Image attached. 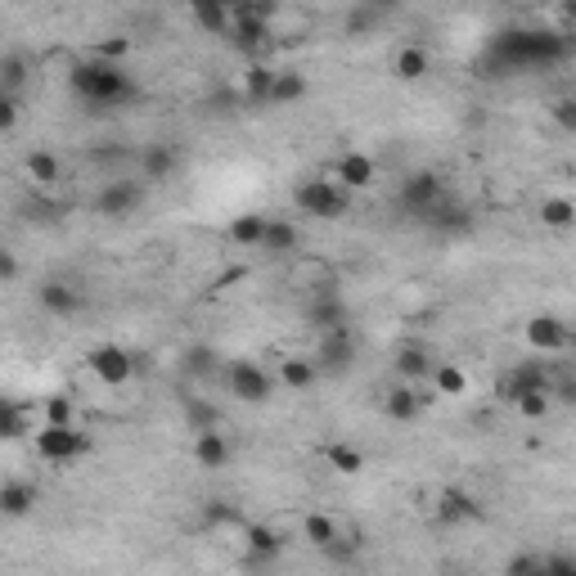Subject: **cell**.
Returning a JSON list of instances; mask_svg holds the SVG:
<instances>
[{"instance_id":"cell-1","label":"cell","mask_w":576,"mask_h":576,"mask_svg":"<svg viewBox=\"0 0 576 576\" xmlns=\"http://www.w3.org/2000/svg\"><path fill=\"white\" fill-rule=\"evenodd\" d=\"M576 32H554V27H504L486 41L482 68L495 77H518V72H549L567 63Z\"/></svg>"},{"instance_id":"cell-2","label":"cell","mask_w":576,"mask_h":576,"mask_svg":"<svg viewBox=\"0 0 576 576\" xmlns=\"http://www.w3.org/2000/svg\"><path fill=\"white\" fill-rule=\"evenodd\" d=\"M68 86H72V95L81 99V104H90V108H126L140 90H135V81H131V72L122 68V63H113V59H77L72 63V72H68Z\"/></svg>"},{"instance_id":"cell-3","label":"cell","mask_w":576,"mask_h":576,"mask_svg":"<svg viewBox=\"0 0 576 576\" xmlns=\"http://www.w3.org/2000/svg\"><path fill=\"white\" fill-rule=\"evenodd\" d=\"M293 203H297V212L315 216V221H342L351 207V189L338 185V180L311 176V180H297Z\"/></svg>"},{"instance_id":"cell-4","label":"cell","mask_w":576,"mask_h":576,"mask_svg":"<svg viewBox=\"0 0 576 576\" xmlns=\"http://www.w3.org/2000/svg\"><path fill=\"white\" fill-rule=\"evenodd\" d=\"M32 441H36V459H45V464H77L90 450V437L77 423H41Z\"/></svg>"},{"instance_id":"cell-5","label":"cell","mask_w":576,"mask_h":576,"mask_svg":"<svg viewBox=\"0 0 576 576\" xmlns=\"http://www.w3.org/2000/svg\"><path fill=\"white\" fill-rule=\"evenodd\" d=\"M446 198V185H441L437 171H410V176L401 180V189H396V203H401V212H410L414 221H423V216L432 212V207Z\"/></svg>"},{"instance_id":"cell-6","label":"cell","mask_w":576,"mask_h":576,"mask_svg":"<svg viewBox=\"0 0 576 576\" xmlns=\"http://www.w3.org/2000/svg\"><path fill=\"white\" fill-rule=\"evenodd\" d=\"M225 387H230V396L243 401V405H266L270 392H275V378H270L257 360H230V369H225Z\"/></svg>"},{"instance_id":"cell-7","label":"cell","mask_w":576,"mask_h":576,"mask_svg":"<svg viewBox=\"0 0 576 576\" xmlns=\"http://www.w3.org/2000/svg\"><path fill=\"white\" fill-rule=\"evenodd\" d=\"M356 356H360V342H356V333H351V324L347 329H324L320 342H315V365H320V374H347V369L356 365Z\"/></svg>"},{"instance_id":"cell-8","label":"cell","mask_w":576,"mask_h":576,"mask_svg":"<svg viewBox=\"0 0 576 576\" xmlns=\"http://www.w3.org/2000/svg\"><path fill=\"white\" fill-rule=\"evenodd\" d=\"M86 360H90V374H95L99 383H108V387L131 383V374H135V356L126 347H117V342H99Z\"/></svg>"},{"instance_id":"cell-9","label":"cell","mask_w":576,"mask_h":576,"mask_svg":"<svg viewBox=\"0 0 576 576\" xmlns=\"http://www.w3.org/2000/svg\"><path fill=\"white\" fill-rule=\"evenodd\" d=\"M140 203H144V185H135V180H108L95 198V212L108 216V221H126Z\"/></svg>"},{"instance_id":"cell-10","label":"cell","mask_w":576,"mask_h":576,"mask_svg":"<svg viewBox=\"0 0 576 576\" xmlns=\"http://www.w3.org/2000/svg\"><path fill=\"white\" fill-rule=\"evenodd\" d=\"M536 387H549V374L540 360H522V365H513L509 374H500V383H495V396H500L504 405H518V396L536 392Z\"/></svg>"},{"instance_id":"cell-11","label":"cell","mask_w":576,"mask_h":576,"mask_svg":"<svg viewBox=\"0 0 576 576\" xmlns=\"http://www.w3.org/2000/svg\"><path fill=\"white\" fill-rule=\"evenodd\" d=\"M36 302H41V311L54 315V320H72V315L86 306V297H81V288L68 284V279H45V284L36 288Z\"/></svg>"},{"instance_id":"cell-12","label":"cell","mask_w":576,"mask_h":576,"mask_svg":"<svg viewBox=\"0 0 576 576\" xmlns=\"http://www.w3.org/2000/svg\"><path fill=\"white\" fill-rule=\"evenodd\" d=\"M306 324H315V329H347L351 324V311H347V302L338 297V288H315V297L306 302Z\"/></svg>"},{"instance_id":"cell-13","label":"cell","mask_w":576,"mask_h":576,"mask_svg":"<svg viewBox=\"0 0 576 576\" xmlns=\"http://www.w3.org/2000/svg\"><path fill=\"white\" fill-rule=\"evenodd\" d=\"M423 225H428L432 234H441V239H459V234L473 230V212H468L464 203H455V198L446 194L428 216H423Z\"/></svg>"},{"instance_id":"cell-14","label":"cell","mask_w":576,"mask_h":576,"mask_svg":"<svg viewBox=\"0 0 576 576\" xmlns=\"http://www.w3.org/2000/svg\"><path fill=\"white\" fill-rule=\"evenodd\" d=\"M522 333H527L531 351H563V347H572V329H567L558 315H531Z\"/></svg>"},{"instance_id":"cell-15","label":"cell","mask_w":576,"mask_h":576,"mask_svg":"<svg viewBox=\"0 0 576 576\" xmlns=\"http://www.w3.org/2000/svg\"><path fill=\"white\" fill-rule=\"evenodd\" d=\"M477 518H482V504H477L468 491H459V486L441 491V500H437V522H441V527H464V522H477Z\"/></svg>"},{"instance_id":"cell-16","label":"cell","mask_w":576,"mask_h":576,"mask_svg":"<svg viewBox=\"0 0 576 576\" xmlns=\"http://www.w3.org/2000/svg\"><path fill=\"white\" fill-rule=\"evenodd\" d=\"M333 180H338V185H347V189H369L378 180V167H374V158H369V153L351 149V153H342V158L333 162Z\"/></svg>"},{"instance_id":"cell-17","label":"cell","mask_w":576,"mask_h":576,"mask_svg":"<svg viewBox=\"0 0 576 576\" xmlns=\"http://www.w3.org/2000/svg\"><path fill=\"white\" fill-rule=\"evenodd\" d=\"M392 369L405 378V383H419V378H432L437 360H432V351L423 347V342H405V347H396Z\"/></svg>"},{"instance_id":"cell-18","label":"cell","mask_w":576,"mask_h":576,"mask_svg":"<svg viewBox=\"0 0 576 576\" xmlns=\"http://www.w3.org/2000/svg\"><path fill=\"white\" fill-rule=\"evenodd\" d=\"M243 545H248L252 563H275V558L284 554V536H279L275 527H266V522H248V527H243Z\"/></svg>"},{"instance_id":"cell-19","label":"cell","mask_w":576,"mask_h":576,"mask_svg":"<svg viewBox=\"0 0 576 576\" xmlns=\"http://www.w3.org/2000/svg\"><path fill=\"white\" fill-rule=\"evenodd\" d=\"M230 41L239 45L243 54H252V50H261V45H270V18H261V14H243V9H234Z\"/></svg>"},{"instance_id":"cell-20","label":"cell","mask_w":576,"mask_h":576,"mask_svg":"<svg viewBox=\"0 0 576 576\" xmlns=\"http://www.w3.org/2000/svg\"><path fill=\"white\" fill-rule=\"evenodd\" d=\"M176 149H171L167 140H153V144H144V153H140V176L149 180V185H162V180H171V171H176Z\"/></svg>"},{"instance_id":"cell-21","label":"cell","mask_w":576,"mask_h":576,"mask_svg":"<svg viewBox=\"0 0 576 576\" xmlns=\"http://www.w3.org/2000/svg\"><path fill=\"white\" fill-rule=\"evenodd\" d=\"M230 441H225L221 428H207V432H194V459L198 468H225L230 464Z\"/></svg>"},{"instance_id":"cell-22","label":"cell","mask_w":576,"mask_h":576,"mask_svg":"<svg viewBox=\"0 0 576 576\" xmlns=\"http://www.w3.org/2000/svg\"><path fill=\"white\" fill-rule=\"evenodd\" d=\"M266 225H270L266 212H243V216H234V221L225 225V234H230V243H239V248L261 252V243H266Z\"/></svg>"},{"instance_id":"cell-23","label":"cell","mask_w":576,"mask_h":576,"mask_svg":"<svg viewBox=\"0 0 576 576\" xmlns=\"http://www.w3.org/2000/svg\"><path fill=\"white\" fill-rule=\"evenodd\" d=\"M432 72V54L423 45H401L392 54V77L396 81H423Z\"/></svg>"},{"instance_id":"cell-24","label":"cell","mask_w":576,"mask_h":576,"mask_svg":"<svg viewBox=\"0 0 576 576\" xmlns=\"http://www.w3.org/2000/svg\"><path fill=\"white\" fill-rule=\"evenodd\" d=\"M36 500H41V491H36L32 482H5L0 486V513H5V518H27V513L36 509Z\"/></svg>"},{"instance_id":"cell-25","label":"cell","mask_w":576,"mask_h":576,"mask_svg":"<svg viewBox=\"0 0 576 576\" xmlns=\"http://www.w3.org/2000/svg\"><path fill=\"white\" fill-rule=\"evenodd\" d=\"M536 216H540V225H545V230H558V234L576 230V203H572V198H563V194L540 198Z\"/></svg>"},{"instance_id":"cell-26","label":"cell","mask_w":576,"mask_h":576,"mask_svg":"<svg viewBox=\"0 0 576 576\" xmlns=\"http://www.w3.org/2000/svg\"><path fill=\"white\" fill-rule=\"evenodd\" d=\"M297 243H302L297 225L288 221V216H270V225H266V243H261V252H270V257H288V252H297Z\"/></svg>"},{"instance_id":"cell-27","label":"cell","mask_w":576,"mask_h":576,"mask_svg":"<svg viewBox=\"0 0 576 576\" xmlns=\"http://www.w3.org/2000/svg\"><path fill=\"white\" fill-rule=\"evenodd\" d=\"M315 378H320L315 356H288V360H279V383H284L288 392H306Z\"/></svg>"},{"instance_id":"cell-28","label":"cell","mask_w":576,"mask_h":576,"mask_svg":"<svg viewBox=\"0 0 576 576\" xmlns=\"http://www.w3.org/2000/svg\"><path fill=\"white\" fill-rule=\"evenodd\" d=\"M270 90H275V68L252 63L243 72V99H248V108H270Z\"/></svg>"},{"instance_id":"cell-29","label":"cell","mask_w":576,"mask_h":576,"mask_svg":"<svg viewBox=\"0 0 576 576\" xmlns=\"http://www.w3.org/2000/svg\"><path fill=\"white\" fill-rule=\"evenodd\" d=\"M324 464L342 477H360L365 473V450L347 446V441H329V446H324Z\"/></svg>"},{"instance_id":"cell-30","label":"cell","mask_w":576,"mask_h":576,"mask_svg":"<svg viewBox=\"0 0 576 576\" xmlns=\"http://www.w3.org/2000/svg\"><path fill=\"white\" fill-rule=\"evenodd\" d=\"M419 410H423V396H419V387H410V383L392 387L387 401H383V414H387V419H396V423H410Z\"/></svg>"},{"instance_id":"cell-31","label":"cell","mask_w":576,"mask_h":576,"mask_svg":"<svg viewBox=\"0 0 576 576\" xmlns=\"http://www.w3.org/2000/svg\"><path fill=\"white\" fill-rule=\"evenodd\" d=\"M189 9H194V18H198L203 32L230 36V27H234V9L230 5H221V0H203V5H189Z\"/></svg>"},{"instance_id":"cell-32","label":"cell","mask_w":576,"mask_h":576,"mask_svg":"<svg viewBox=\"0 0 576 576\" xmlns=\"http://www.w3.org/2000/svg\"><path fill=\"white\" fill-rule=\"evenodd\" d=\"M302 536H306V545H315L324 554V549L342 536V527L329 518V513H306V518H302Z\"/></svg>"},{"instance_id":"cell-33","label":"cell","mask_w":576,"mask_h":576,"mask_svg":"<svg viewBox=\"0 0 576 576\" xmlns=\"http://www.w3.org/2000/svg\"><path fill=\"white\" fill-rule=\"evenodd\" d=\"M432 392L437 396H464L468 374L455 365V360H437V369H432Z\"/></svg>"},{"instance_id":"cell-34","label":"cell","mask_w":576,"mask_h":576,"mask_svg":"<svg viewBox=\"0 0 576 576\" xmlns=\"http://www.w3.org/2000/svg\"><path fill=\"white\" fill-rule=\"evenodd\" d=\"M306 95V77L302 72H275V90H270V108H284V104H297Z\"/></svg>"},{"instance_id":"cell-35","label":"cell","mask_w":576,"mask_h":576,"mask_svg":"<svg viewBox=\"0 0 576 576\" xmlns=\"http://www.w3.org/2000/svg\"><path fill=\"white\" fill-rule=\"evenodd\" d=\"M185 423L189 432H207V428H221V410L207 401H198V396H185Z\"/></svg>"},{"instance_id":"cell-36","label":"cell","mask_w":576,"mask_h":576,"mask_svg":"<svg viewBox=\"0 0 576 576\" xmlns=\"http://www.w3.org/2000/svg\"><path fill=\"white\" fill-rule=\"evenodd\" d=\"M23 167H27V176H32L36 185H54V180H59V158H54L50 149H32Z\"/></svg>"},{"instance_id":"cell-37","label":"cell","mask_w":576,"mask_h":576,"mask_svg":"<svg viewBox=\"0 0 576 576\" xmlns=\"http://www.w3.org/2000/svg\"><path fill=\"white\" fill-rule=\"evenodd\" d=\"M0 437L5 441H23L27 437V414L18 401H5L0 405Z\"/></svg>"},{"instance_id":"cell-38","label":"cell","mask_w":576,"mask_h":576,"mask_svg":"<svg viewBox=\"0 0 576 576\" xmlns=\"http://www.w3.org/2000/svg\"><path fill=\"white\" fill-rule=\"evenodd\" d=\"M549 405H554V387H536V392L518 396V405H513V410H518L522 419H545Z\"/></svg>"},{"instance_id":"cell-39","label":"cell","mask_w":576,"mask_h":576,"mask_svg":"<svg viewBox=\"0 0 576 576\" xmlns=\"http://www.w3.org/2000/svg\"><path fill=\"white\" fill-rule=\"evenodd\" d=\"M27 81V59L23 54H5V63H0V90L5 95H18Z\"/></svg>"},{"instance_id":"cell-40","label":"cell","mask_w":576,"mask_h":576,"mask_svg":"<svg viewBox=\"0 0 576 576\" xmlns=\"http://www.w3.org/2000/svg\"><path fill=\"white\" fill-rule=\"evenodd\" d=\"M45 423H77V405H72L68 392L45 396Z\"/></svg>"},{"instance_id":"cell-41","label":"cell","mask_w":576,"mask_h":576,"mask_svg":"<svg viewBox=\"0 0 576 576\" xmlns=\"http://www.w3.org/2000/svg\"><path fill=\"white\" fill-rule=\"evenodd\" d=\"M185 374H194V378L216 374V351L212 347H189L185 351Z\"/></svg>"},{"instance_id":"cell-42","label":"cell","mask_w":576,"mask_h":576,"mask_svg":"<svg viewBox=\"0 0 576 576\" xmlns=\"http://www.w3.org/2000/svg\"><path fill=\"white\" fill-rule=\"evenodd\" d=\"M549 117H554V126H558V131L576 135V95L554 99V104H549Z\"/></svg>"},{"instance_id":"cell-43","label":"cell","mask_w":576,"mask_h":576,"mask_svg":"<svg viewBox=\"0 0 576 576\" xmlns=\"http://www.w3.org/2000/svg\"><path fill=\"white\" fill-rule=\"evenodd\" d=\"M504 576H545V554H518L504 563Z\"/></svg>"},{"instance_id":"cell-44","label":"cell","mask_w":576,"mask_h":576,"mask_svg":"<svg viewBox=\"0 0 576 576\" xmlns=\"http://www.w3.org/2000/svg\"><path fill=\"white\" fill-rule=\"evenodd\" d=\"M545 576H576V554H545Z\"/></svg>"},{"instance_id":"cell-45","label":"cell","mask_w":576,"mask_h":576,"mask_svg":"<svg viewBox=\"0 0 576 576\" xmlns=\"http://www.w3.org/2000/svg\"><path fill=\"white\" fill-rule=\"evenodd\" d=\"M18 126V95H5V90H0V131H14Z\"/></svg>"},{"instance_id":"cell-46","label":"cell","mask_w":576,"mask_h":576,"mask_svg":"<svg viewBox=\"0 0 576 576\" xmlns=\"http://www.w3.org/2000/svg\"><path fill=\"white\" fill-rule=\"evenodd\" d=\"M549 387H554V396H558V401L576 405V378H558V383H549Z\"/></svg>"},{"instance_id":"cell-47","label":"cell","mask_w":576,"mask_h":576,"mask_svg":"<svg viewBox=\"0 0 576 576\" xmlns=\"http://www.w3.org/2000/svg\"><path fill=\"white\" fill-rule=\"evenodd\" d=\"M0 279H5V284H14V279H18V261H14V252H5V257H0Z\"/></svg>"},{"instance_id":"cell-48","label":"cell","mask_w":576,"mask_h":576,"mask_svg":"<svg viewBox=\"0 0 576 576\" xmlns=\"http://www.w3.org/2000/svg\"><path fill=\"white\" fill-rule=\"evenodd\" d=\"M563 18H567V23H576V0H563Z\"/></svg>"},{"instance_id":"cell-49","label":"cell","mask_w":576,"mask_h":576,"mask_svg":"<svg viewBox=\"0 0 576 576\" xmlns=\"http://www.w3.org/2000/svg\"><path fill=\"white\" fill-rule=\"evenodd\" d=\"M572 347H576V329H572Z\"/></svg>"}]
</instances>
